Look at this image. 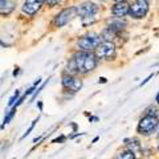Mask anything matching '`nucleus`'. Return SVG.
<instances>
[{
	"label": "nucleus",
	"mask_w": 159,
	"mask_h": 159,
	"mask_svg": "<svg viewBox=\"0 0 159 159\" xmlns=\"http://www.w3.org/2000/svg\"><path fill=\"white\" fill-rule=\"evenodd\" d=\"M65 139V137H61V138H57V139H54L53 142H61V141H64Z\"/></svg>",
	"instance_id": "18"
},
{
	"label": "nucleus",
	"mask_w": 159,
	"mask_h": 159,
	"mask_svg": "<svg viewBox=\"0 0 159 159\" xmlns=\"http://www.w3.org/2000/svg\"><path fill=\"white\" fill-rule=\"evenodd\" d=\"M117 20H113V21H110L109 23V25H107V28L109 29H111V31H114V32H119V31H122L123 28H125V25H126V23L123 21V20L121 19V17H116Z\"/></svg>",
	"instance_id": "12"
},
{
	"label": "nucleus",
	"mask_w": 159,
	"mask_h": 159,
	"mask_svg": "<svg viewBox=\"0 0 159 159\" xmlns=\"http://www.w3.org/2000/svg\"><path fill=\"white\" fill-rule=\"evenodd\" d=\"M114 2H117V3H119V2H126V0H114Z\"/></svg>",
	"instance_id": "22"
},
{
	"label": "nucleus",
	"mask_w": 159,
	"mask_h": 159,
	"mask_svg": "<svg viewBox=\"0 0 159 159\" xmlns=\"http://www.w3.org/2000/svg\"><path fill=\"white\" fill-rule=\"evenodd\" d=\"M98 64V57L97 54H94L93 52H78L70 58L66 70L69 74H76V73H81V74H86L89 72H92L96 69Z\"/></svg>",
	"instance_id": "1"
},
{
	"label": "nucleus",
	"mask_w": 159,
	"mask_h": 159,
	"mask_svg": "<svg viewBox=\"0 0 159 159\" xmlns=\"http://www.w3.org/2000/svg\"><path fill=\"white\" fill-rule=\"evenodd\" d=\"M158 150H159V143H158Z\"/></svg>",
	"instance_id": "23"
},
{
	"label": "nucleus",
	"mask_w": 159,
	"mask_h": 159,
	"mask_svg": "<svg viewBox=\"0 0 159 159\" xmlns=\"http://www.w3.org/2000/svg\"><path fill=\"white\" fill-rule=\"evenodd\" d=\"M129 11H130V6L126 2H119L116 3L111 8V13L114 17H125L126 15H129Z\"/></svg>",
	"instance_id": "10"
},
{
	"label": "nucleus",
	"mask_w": 159,
	"mask_h": 159,
	"mask_svg": "<svg viewBox=\"0 0 159 159\" xmlns=\"http://www.w3.org/2000/svg\"><path fill=\"white\" fill-rule=\"evenodd\" d=\"M148 12V0H135L131 6L129 15L133 19H142Z\"/></svg>",
	"instance_id": "6"
},
{
	"label": "nucleus",
	"mask_w": 159,
	"mask_h": 159,
	"mask_svg": "<svg viewBox=\"0 0 159 159\" xmlns=\"http://www.w3.org/2000/svg\"><path fill=\"white\" fill-rule=\"evenodd\" d=\"M117 159H135V155H134V151L126 150V151H122L119 154L117 157Z\"/></svg>",
	"instance_id": "13"
},
{
	"label": "nucleus",
	"mask_w": 159,
	"mask_h": 159,
	"mask_svg": "<svg viewBox=\"0 0 159 159\" xmlns=\"http://www.w3.org/2000/svg\"><path fill=\"white\" fill-rule=\"evenodd\" d=\"M17 97H19V90L15 92V93H13V96H12L11 98H9V101H8V106H12L13 103H15V101L17 99Z\"/></svg>",
	"instance_id": "15"
},
{
	"label": "nucleus",
	"mask_w": 159,
	"mask_h": 159,
	"mask_svg": "<svg viewBox=\"0 0 159 159\" xmlns=\"http://www.w3.org/2000/svg\"><path fill=\"white\" fill-rule=\"evenodd\" d=\"M77 12L81 19L96 16V13L98 12V6L93 2H85V3H82L81 6L77 7Z\"/></svg>",
	"instance_id": "7"
},
{
	"label": "nucleus",
	"mask_w": 159,
	"mask_h": 159,
	"mask_svg": "<svg viewBox=\"0 0 159 159\" xmlns=\"http://www.w3.org/2000/svg\"><path fill=\"white\" fill-rule=\"evenodd\" d=\"M101 37L97 33H88L85 36L80 37L77 41V47L80 48V51L84 52H92L96 51L97 47L101 44Z\"/></svg>",
	"instance_id": "2"
},
{
	"label": "nucleus",
	"mask_w": 159,
	"mask_h": 159,
	"mask_svg": "<svg viewBox=\"0 0 159 159\" xmlns=\"http://www.w3.org/2000/svg\"><path fill=\"white\" fill-rule=\"evenodd\" d=\"M96 54L98 58H105V60H111L116 57V45L110 40H105L101 41V44L96 49Z\"/></svg>",
	"instance_id": "5"
},
{
	"label": "nucleus",
	"mask_w": 159,
	"mask_h": 159,
	"mask_svg": "<svg viewBox=\"0 0 159 159\" xmlns=\"http://www.w3.org/2000/svg\"><path fill=\"white\" fill-rule=\"evenodd\" d=\"M15 6L16 0H0V12L3 16H7L15 9Z\"/></svg>",
	"instance_id": "11"
},
{
	"label": "nucleus",
	"mask_w": 159,
	"mask_h": 159,
	"mask_svg": "<svg viewBox=\"0 0 159 159\" xmlns=\"http://www.w3.org/2000/svg\"><path fill=\"white\" fill-rule=\"evenodd\" d=\"M45 3L49 7H54V6H57L58 3H61V0H45Z\"/></svg>",
	"instance_id": "17"
},
{
	"label": "nucleus",
	"mask_w": 159,
	"mask_h": 159,
	"mask_svg": "<svg viewBox=\"0 0 159 159\" xmlns=\"http://www.w3.org/2000/svg\"><path fill=\"white\" fill-rule=\"evenodd\" d=\"M37 121H39V119H34V121L32 122V125H31V126H29V129H28V130L25 131V134H24V135L21 137V139H24V138H25V137L28 135V134H29V133H31V131L33 130V127H34V125H36V123H37Z\"/></svg>",
	"instance_id": "16"
},
{
	"label": "nucleus",
	"mask_w": 159,
	"mask_h": 159,
	"mask_svg": "<svg viewBox=\"0 0 159 159\" xmlns=\"http://www.w3.org/2000/svg\"><path fill=\"white\" fill-rule=\"evenodd\" d=\"M62 86L68 89L70 92H78L82 88V81L77 77H74L73 74H64L62 76Z\"/></svg>",
	"instance_id": "8"
},
{
	"label": "nucleus",
	"mask_w": 159,
	"mask_h": 159,
	"mask_svg": "<svg viewBox=\"0 0 159 159\" xmlns=\"http://www.w3.org/2000/svg\"><path fill=\"white\" fill-rule=\"evenodd\" d=\"M99 82H106V78H103V77L99 78Z\"/></svg>",
	"instance_id": "19"
},
{
	"label": "nucleus",
	"mask_w": 159,
	"mask_h": 159,
	"mask_svg": "<svg viewBox=\"0 0 159 159\" xmlns=\"http://www.w3.org/2000/svg\"><path fill=\"white\" fill-rule=\"evenodd\" d=\"M157 102H158V103H159V93H158V94H157Z\"/></svg>",
	"instance_id": "21"
},
{
	"label": "nucleus",
	"mask_w": 159,
	"mask_h": 159,
	"mask_svg": "<svg viewBox=\"0 0 159 159\" xmlns=\"http://www.w3.org/2000/svg\"><path fill=\"white\" fill-rule=\"evenodd\" d=\"M44 3L45 0H25L21 7V11L28 16H33L34 13H37V11H40Z\"/></svg>",
	"instance_id": "9"
},
{
	"label": "nucleus",
	"mask_w": 159,
	"mask_h": 159,
	"mask_svg": "<svg viewBox=\"0 0 159 159\" xmlns=\"http://www.w3.org/2000/svg\"><path fill=\"white\" fill-rule=\"evenodd\" d=\"M78 16V12H77V7H70V8H65L62 9L61 12H58L54 17V25L61 28L64 25H66L68 23H70L72 20Z\"/></svg>",
	"instance_id": "4"
},
{
	"label": "nucleus",
	"mask_w": 159,
	"mask_h": 159,
	"mask_svg": "<svg viewBox=\"0 0 159 159\" xmlns=\"http://www.w3.org/2000/svg\"><path fill=\"white\" fill-rule=\"evenodd\" d=\"M159 126V121L157 116H150L147 114L146 117H143L138 123V133L143 134V135H150L158 129Z\"/></svg>",
	"instance_id": "3"
},
{
	"label": "nucleus",
	"mask_w": 159,
	"mask_h": 159,
	"mask_svg": "<svg viewBox=\"0 0 159 159\" xmlns=\"http://www.w3.org/2000/svg\"><path fill=\"white\" fill-rule=\"evenodd\" d=\"M15 113H16V106H13L12 110L9 111V113L7 114V116H6V118H4V121H3V127H4V125H7V123H8L9 121H11L12 117L15 116Z\"/></svg>",
	"instance_id": "14"
},
{
	"label": "nucleus",
	"mask_w": 159,
	"mask_h": 159,
	"mask_svg": "<svg viewBox=\"0 0 159 159\" xmlns=\"http://www.w3.org/2000/svg\"><path fill=\"white\" fill-rule=\"evenodd\" d=\"M17 73H19V70H17V68H16V70L13 72V76H17Z\"/></svg>",
	"instance_id": "20"
}]
</instances>
